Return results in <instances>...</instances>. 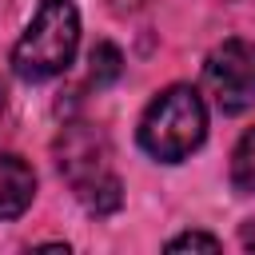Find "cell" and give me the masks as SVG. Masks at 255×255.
Masks as SVG:
<instances>
[{"label":"cell","mask_w":255,"mask_h":255,"mask_svg":"<svg viewBox=\"0 0 255 255\" xmlns=\"http://www.w3.org/2000/svg\"><path fill=\"white\" fill-rule=\"evenodd\" d=\"M219 247L223 243L215 235H207V231H183V235L167 239V251H219Z\"/></svg>","instance_id":"8"},{"label":"cell","mask_w":255,"mask_h":255,"mask_svg":"<svg viewBox=\"0 0 255 255\" xmlns=\"http://www.w3.org/2000/svg\"><path fill=\"white\" fill-rule=\"evenodd\" d=\"M0 116H4V88H0Z\"/></svg>","instance_id":"10"},{"label":"cell","mask_w":255,"mask_h":255,"mask_svg":"<svg viewBox=\"0 0 255 255\" xmlns=\"http://www.w3.org/2000/svg\"><path fill=\"white\" fill-rule=\"evenodd\" d=\"M231 183L239 191H255V128L235 143V155H231Z\"/></svg>","instance_id":"7"},{"label":"cell","mask_w":255,"mask_h":255,"mask_svg":"<svg viewBox=\"0 0 255 255\" xmlns=\"http://www.w3.org/2000/svg\"><path fill=\"white\" fill-rule=\"evenodd\" d=\"M124 76V52L112 44V40H100L96 48H92V56H88V80L96 84V88H108V84H116Z\"/></svg>","instance_id":"6"},{"label":"cell","mask_w":255,"mask_h":255,"mask_svg":"<svg viewBox=\"0 0 255 255\" xmlns=\"http://www.w3.org/2000/svg\"><path fill=\"white\" fill-rule=\"evenodd\" d=\"M203 135H207V108L191 84L163 88L139 120V147L159 163L187 159L203 143Z\"/></svg>","instance_id":"2"},{"label":"cell","mask_w":255,"mask_h":255,"mask_svg":"<svg viewBox=\"0 0 255 255\" xmlns=\"http://www.w3.org/2000/svg\"><path fill=\"white\" fill-rule=\"evenodd\" d=\"M56 167L92 215H112L124 203V183L112 171V147L100 128L68 124L56 139Z\"/></svg>","instance_id":"1"},{"label":"cell","mask_w":255,"mask_h":255,"mask_svg":"<svg viewBox=\"0 0 255 255\" xmlns=\"http://www.w3.org/2000/svg\"><path fill=\"white\" fill-rule=\"evenodd\" d=\"M36 195V171L12 151H0V219H16L32 207Z\"/></svg>","instance_id":"5"},{"label":"cell","mask_w":255,"mask_h":255,"mask_svg":"<svg viewBox=\"0 0 255 255\" xmlns=\"http://www.w3.org/2000/svg\"><path fill=\"white\" fill-rule=\"evenodd\" d=\"M203 88L223 116H239L255 104V44L251 40H223L203 60Z\"/></svg>","instance_id":"4"},{"label":"cell","mask_w":255,"mask_h":255,"mask_svg":"<svg viewBox=\"0 0 255 255\" xmlns=\"http://www.w3.org/2000/svg\"><path fill=\"white\" fill-rule=\"evenodd\" d=\"M80 48V12L72 0H40L32 24L12 48V72L28 84L68 72Z\"/></svg>","instance_id":"3"},{"label":"cell","mask_w":255,"mask_h":255,"mask_svg":"<svg viewBox=\"0 0 255 255\" xmlns=\"http://www.w3.org/2000/svg\"><path fill=\"white\" fill-rule=\"evenodd\" d=\"M239 239H243V247H247V251H255V223H243Z\"/></svg>","instance_id":"9"}]
</instances>
